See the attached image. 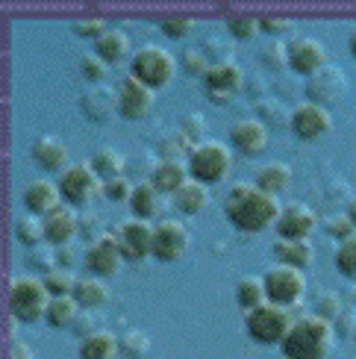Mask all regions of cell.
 <instances>
[{
    "label": "cell",
    "instance_id": "cell-1",
    "mask_svg": "<svg viewBox=\"0 0 356 359\" xmlns=\"http://www.w3.org/2000/svg\"><path fill=\"white\" fill-rule=\"evenodd\" d=\"M224 212L233 227H239L242 233H262L271 224H277L283 206L268 191H262L250 183H235L224 201Z\"/></svg>",
    "mask_w": 356,
    "mask_h": 359
},
{
    "label": "cell",
    "instance_id": "cell-2",
    "mask_svg": "<svg viewBox=\"0 0 356 359\" xmlns=\"http://www.w3.org/2000/svg\"><path fill=\"white\" fill-rule=\"evenodd\" d=\"M280 348L286 359H327L333 348V324L321 316L294 318Z\"/></svg>",
    "mask_w": 356,
    "mask_h": 359
},
{
    "label": "cell",
    "instance_id": "cell-3",
    "mask_svg": "<svg viewBox=\"0 0 356 359\" xmlns=\"http://www.w3.org/2000/svg\"><path fill=\"white\" fill-rule=\"evenodd\" d=\"M50 304V292L39 277H15L9 286V312L24 324L41 321Z\"/></svg>",
    "mask_w": 356,
    "mask_h": 359
},
{
    "label": "cell",
    "instance_id": "cell-4",
    "mask_svg": "<svg viewBox=\"0 0 356 359\" xmlns=\"http://www.w3.org/2000/svg\"><path fill=\"white\" fill-rule=\"evenodd\" d=\"M230 168H233V154L221 142H200L189 151V174L203 186L221 183L230 174Z\"/></svg>",
    "mask_w": 356,
    "mask_h": 359
},
{
    "label": "cell",
    "instance_id": "cell-5",
    "mask_svg": "<svg viewBox=\"0 0 356 359\" xmlns=\"http://www.w3.org/2000/svg\"><path fill=\"white\" fill-rule=\"evenodd\" d=\"M292 321H294V318L289 316L286 306L265 301L262 306H256V309L247 312L245 327H247L250 339L259 341V345H280V341L286 339Z\"/></svg>",
    "mask_w": 356,
    "mask_h": 359
},
{
    "label": "cell",
    "instance_id": "cell-6",
    "mask_svg": "<svg viewBox=\"0 0 356 359\" xmlns=\"http://www.w3.org/2000/svg\"><path fill=\"white\" fill-rule=\"evenodd\" d=\"M130 74L139 83H144L147 88H162L174 80L177 59L165 48H159V44H147V48H142L136 56H132Z\"/></svg>",
    "mask_w": 356,
    "mask_h": 359
},
{
    "label": "cell",
    "instance_id": "cell-7",
    "mask_svg": "<svg viewBox=\"0 0 356 359\" xmlns=\"http://www.w3.org/2000/svg\"><path fill=\"white\" fill-rule=\"evenodd\" d=\"M265 294H268L271 304L280 306H294L301 304V297L306 292V280L301 268H292V265H274L265 271Z\"/></svg>",
    "mask_w": 356,
    "mask_h": 359
},
{
    "label": "cell",
    "instance_id": "cell-8",
    "mask_svg": "<svg viewBox=\"0 0 356 359\" xmlns=\"http://www.w3.org/2000/svg\"><path fill=\"white\" fill-rule=\"evenodd\" d=\"M59 191H62V201H68L71 206H83L95 198L97 191H103L100 177L92 168V162H77V165H68L59 177Z\"/></svg>",
    "mask_w": 356,
    "mask_h": 359
},
{
    "label": "cell",
    "instance_id": "cell-9",
    "mask_svg": "<svg viewBox=\"0 0 356 359\" xmlns=\"http://www.w3.org/2000/svg\"><path fill=\"white\" fill-rule=\"evenodd\" d=\"M115 238H118V248H121V257L130 262L153 257V227L142 218H130L124 224H118Z\"/></svg>",
    "mask_w": 356,
    "mask_h": 359
},
{
    "label": "cell",
    "instance_id": "cell-10",
    "mask_svg": "<svg viewBox=\"0 0 356 359\" xmlns=\"http://www.w3.org/2000/svg\"><path fill=\"white\" fill-rule=\"evenodd\" d=\"M292 130L294 136L303 139V142H315L321 136H327L333 130V115L327 107H321V103H313L306 100L301 107H294L292 112Z\"/></svg>",
    "mask_w": 356,
    "mask_h": 359
},
{
    "label": "cell",
    "instance_id": "cell-11",
    "mask_svg": "<svg viewBox=\"0 0 356 359\" xmlns=\"http://www.w3.org/2000/svg\"><path fill=\"white\" fill-rule=\"evenodd\" d=\"M115 95H118V115L130 118V121H142L153 109V88L139 83L132 74L121 80Z\"/></svg>",
    "mask_w": 356,
    "mask_h": 359
},
{
    "label": "cell",
    "instance_id": "cell-12",
    "mask_svg": "<svg viewBox=\"0 0 356 359\" xmlns=\"http://www.w3.org/2000/svg\"><path fill=\"white\" fill-rule=\"evenodd\" d=\"M189 250V230L180 221H162L153 227V257L162 262H177Z\"/></svg>",
    "mask_w": 356,
    "mask_h": 359
},
{
    "label": "cell",
    "instance_id": "cell-13",
    "mask_svg": "<svg viewBox=\"0 0 356 359\" xmlns=\"http://www.w3.org/2000/svg\"><path fill=\"white\" fill-rule=\"evenodd\" d=\"M121 248H118L115 236H97L85 250V268L95 277H112L118 268H121Z\"/></svg>",
    "mask_w": 356,
    "mask_h": 359
},
{
    "label": "cell",
    "instance_id": "cell-14",
    "mask_svg": "<svg viewBox=\"0 0 356 359\" xmlns=\"http://www.w3.org/2000/svg\"><path fill=\"white\" fill-rule=\"evenodd\" d=\"M242 80H245L242 68L235 62H215V65H210V71L203 74L206 95H210L215 103H227L242 88Z\"/></svg>",
    "mask_w": 356,
    "mask_h": 359
},
{
    "label": "cell",
    "instance_id": "cell-15",
    "mask_svg": "<svg viewBox=\"0 0 356 359\" xmlns=\"http://www.w3.org/2000/svg\"><path fill=\"white\" fill-rule=\"evenodd\" d=\"M286 56H289L292 71L303 74V77H315L324 68V62H327V50L315 39H294L286 48Z\"/></svg>",
    "mask_w": 356,
    "mask_h": 359
},
{
    "label": "cell",
    "instance_id": "cell-16",
    "mask_svg": "<svg viewBox=\"0 0 356 359\" xmlns=\"http://www.w3.org/2000/svg\"><path fill=\"white\" fill-rule=\"evenodd\" d=\"M315 224H318V218H315V212L309 206L289 203L283 212H280L274 227H277L280 238H309V236H313V230H315Z\"/></svg>",
    "mask_w": 356,
    "mask_h": 359
},
{
    "label": "cell",
    "instance_id": "cell-17",
    "mask_svg": "<svg viewBox=\"0 0 356 359\" xmlns=\"http://www.w3.org/2000/svg\"><path fill=\"white\" fill-rule=\"evenodd\" d=\"M230 142L235 151H242L247 156H256L265 151V144H268V127L256 118H245V121H235L233 130H230Z\"/></svg>",
    "mask_w": 356,
    "mask_h": 359
},
{
    "label": "cell",
    "instance_id": "cell-18",
    "mask_svg": "<svg viewBox=\"0 0 356 359\" xmlns=\"http://www.w3.org/2000/svg\"><path fill=\"white\" fill-rule=\"evenodd\" d=\"M77 233H80V218L71 212V206H56L53 212L44 215V242L68 245Z\"/></svg>",
    "mask_w": 356,
    "mask_h": 359
},
{
    "label": "cell",
    "instance_id": "cell-19",
    "mask_svg": "<svg viewBox=\"0 0 356 359\" xmlns=\"http://www.w3.org/2000/svg\"><path fill=\"white\" fill-rule=\"evenodd\" d=\"M59 201H62V191H59V186H53L50 180H33V183H27V189H24V206H27V212H33V215L53 212L56 206H62Z\"/></svg>",
    "mask_w": 356,
    "mask_h": 359
},
{
    "label": "cell",
    "instance_id": "cell-20",
    "mask_svg": "<svg viewBox=\"0 0 356 359\" xmlns=\"http://www.w3.org/2000/svg\"><path fill=\"white\" fill-rule=\"evenodd\" d=\"M274 257L280 259V265H292V268H303L313 265L315 250L309 245V238H277L274 245Z\"/></svg>",
    "mask_w": 356,
    "mask_h": 359
},
{
    "label": "cell",
    "instance_id": "cell-21",
    "mask_svg": "<svg viewBox=\"0 0 356 359\" xmlns=\"http://www.w3.org/2000/svg\"><path fill=\"white\" fill-rule=\"evenodd\" d=\"M151 183L156 186L159 194H177L189 183V168L180 159H162L151 177Z\"/></svg>",
    "mask_w": 356,
    "mask_h": 359
},
{
    "label": "cell",
    "instance_id": "cell-22",
    "mask_svg": "<svg viewBox=\"0 0 356 359\" xmlns=\"http://www.w3.org/2000/svg\"><path fill=\"white\" fill-rule=\"evenodd\" d=\"M33 159L36 165L44 168V171H65L68 165V147L53 139V136H44L33 144Z\"/></svg>",
    "mask_w": 356,
    "mask_h": 359
},
{
    "label": "cell",
    "instance_id": "cell-23",
    "mask_svg": "<svg viewBox=\"0 0 356 359\" xmlns=\"http://www.w3.org/2000/svg\"><path fill=\"white\" fill-rule=\"evenodd\" d=\"M206 203H210V189H206L203 183H198V180H189V183L174 194V206L180 209V212H186V215L203 212Z\"/></svg>",
    "mask_w": 356,
    "mask_h": 359
},
{
    "label": "cell",
    "instance_id": "cell-24",
    "mask_svg": "<svg viewBox=\"0 0 356 359\" xmlns=\"http://www.w3.org/2000/svg\"><path fill=\"white\" fill-rule=\"evenodd\" d=\"M118 339L107 330H95V333H88L83 339V345H80V356L83 359H112L118 353Z\"/></svg>",
    "mask_w": 356,
    "mask_h": 359
},
{
    "label": "cell",
    "instance_id": "cell-25",
    "mask_svg": "<svg viewBox=\"0 0 356 359\" xmlns=\"http://www.w3.org/2000/svg\"><path fill=\"white\" fill-rule=\"evenodd\" d=\"M74 297H77V304L83 309H97V306H103L109 301V289L100 277H85V280H77Z\"/></svg>",
    "mask_w": 356,
    "mask_h": 359
},
{
    "label": "cell",
    "instance_id": "cell-26",
    "mask_svg": "<svg viewBox=\"0 0 356 359\" xmlns=\"http://www.w3.org/2000/svg\"><path fill=\"white\" fill-rule=\"evenodd\" d=\"M95 53L103 59V62H118L130 53V39L121 29H107L97 41H95Z\"/></svg>",
    "mask_w": 356,
    "mask_h": 359
},
{
    "label": "cell",
    "instance_id": "cell-27",
    "mask_svg": "<svg viewBox=\"0 0 356 359\" xmlns=\"http://www.w3.org/2000/svg\"><path fill=\"white\" fill-rule=\"evenodd\" d=\"M289 183H292V168L286 162H271V165L259 168V174H256V189L274 194V198L283 189H289Z\"/></svg>",
    "mask_w": 356,
    "mask_h": 359
},
{
    "label": "cell",
    "instance_id": "cell-28",
    "mask_svg": "<svg viewBox=\"0 0 356 359\" xmlns=\"http://www.w3.org/2000/svg\"><path fill=\"white\" fill-rule=\"evenodd\" d=\"M77 297L74 294H62V297H50L48 304V312H44V321H48L50 327H71L74 321H77Z\"/></svg>",
    "mask_w": 356,
    "mask_h": 359
},
{
    "label": "cell",
    "instance_id": "cell-29",
    "mask_svg": "<svg viewBox=\"0 0 356 359\" xmlns=\"http://www.w3.org/2000/svg\"><path fill=\"white\" fill-rule=\"evenodd\" d=\"M130 209H132V215L147 221V218H153L159 212V191L153 183H139L136 189H132V198H130Z\"/></svg>",
    "mask_w": 356,
    "mask_h": 359
},
{
    "label": "cell",
    "instance_id": "cell-30",
    "mask_svg": "<svg viewBox=\"0 0 356 359\" xmlns=\"http://www.w3.org/2000/svg\"><path fill=\"white\" fill-rule=\"evenodd\" d=\"M83 107H85L88 118H95V121H107L112 112H118V95H112L109 88H95V92H88L83 97Z\"/></svg>",
    "mask_w": 356,
    "mask_h": 359
},
{
    "label": "cell",
    "instance_id": "cell-31",
    "mask_svg": "<svg viewBox=\"0 0 356 359\" xmlns=\"http://www.w3.org/2000/svg\"><path fill=\"white\" fill-rule=\"evenodd\" d=\"M235 301H239L242 309H256L268 301V294H265V280L259 277H245L239 286H235Z\"/></svg>",
    "mask_w": 356,
    "mask_h": 359
},
{
    "label": "cell",
    "instance_id": "cell-32",
    "mask_svg": "<svg viewBox=\"0 0 356 359\" xmlns=\"http://www.w3.org/2000/svg\"><path fill=\"white\" fill-rule=\"evenodd\" d=\"M15 236H18V242L27 245V248H36L44 242V218L27 212L15 221Z\"/></svg>",
    "mask_w": 356,
    "mask_h": 359
},
{
    "label": "cell",
    "instance_id": "cell-33",
    "mask_svg": "<svg viewBox=\"0 0 356 359\" xmlns=\"http://www.w3.org/2000/svg\"><path fill=\"white\" fill-rule=\"evenodd\" d=\"M336 74H338V68H321L315 77H313V83H309V95H313V103H321V107H324V103H330V100H336L338 95H342L330 83Z\"/></svg>",
    "mask_w": 356,
    "mask_h": 359
},
{
    "label": "cell",
    "instance_id": "cell-34",
    "mask_svg": "<svg viewBox=\"0 0 356 359\" xmlns=\"http://www.w3.org/2000/svg\"><path fill=\"white\" fill-rule=\"evenodd\" d=\"M92 168L97 171V177L103 180H112V177H121L124 171V156L112 151V147H100V151L92 156Z\"/></svg>",
    "mask_w": 356,
    "mask_h": 359
},
{
    "label": "cell",
    "instance_id": "cell-35",
    "mask_svg": "<svg viewBox=\"0 0 356 359\" xmlns=\"http://www.w3.org/2000/svg\"><path fill=\"white\" fill-rule=\"evenodd\" d=\"M44 286H48L50 297H62V294H74V286H77V280L68 268H53V271L44 274Z\"/></svg>",
    "mask_w": 356,
    "mask_h": 359
},
{
    "label": "cell",
    "instance_id": "cell-36",
    "mask_svg": "<svg viewBox=\"0 0 356 359\" xmlns=\"http://www.w3.org/2000/svg\"><path fill=\"white\" fill-rule=\"evenodd\" d=\"M336 268L342 271L345 277L356 280V236L338 242V250H336Z\"/></svg>",
    "mask_w": 356,
    "mask_h": 359
},
{
    "label": "cell",
    "instance_id": "cell-37",
    "mask_svg": "<svg viewBox=\"0 0 356 359\" xmlns=\"http://www.w3.org/2000/svg\"><path fill=\"white\" fill-rule=\"evenodd\" d=\"M118 345H121V351H124L130 359H142L147 351H151V339H147L144 333H139V330H130L121 341H118Z\"/></svg>",
    "mask_w": 356,
    "mask_h": 359
},
{
    "label": "cell",
    "instance_id": "cell-38",
    "mask_svg": "<svg viewBox=\"0 0 356 359\" xmlns=\"http://www.w3.org/2000/svg\"><path fill=\"white\" fill-rule=\"evenodd\" d=\"M132 186L130 180L121 174V177H112V180H103V194H107L109 201H130L132 198Z\"/></svg>",
    "mask_w": 356,
    "mask_h": 359
},
{
    "label": "cell",
    "instance_id": "cell-39",
    "mask_svg": "<svg viewBox=\"0 0 356 359\" xmlns=\"http://www.w3.org/2000/svg\"><path fill=\"white\" fill-rule=\"evenodd\" d=\"M191 29H195V18H189V15H171V18L162 21V33L171 39H183Z\"/></svg>",
    "mask_w": 356,
    "mask_h": 359
},
{
    "label": "cell",
    "instance_id": "cell-40",
    "mask_svg": "<svg viewBox=\"0 0 356 359\" xmlns=\"http://www.w3.org/2000/svg\"><path fill=\"white\" fill-rule=\"evenodd\" d=\"M230 33L235 36V39H242V41H247V39H254L256 33H259V18H250V15H239V18H230Z\"/></svg>",
    "mask_w": 356,
    "mask_h": 359
},
{
    "label": "cell",
    "instance_id": "cell-41",
    "mask_svg": "<svg viewBox=\"0 0 356 359\" xmlns=\"http://www.w3.org/2000/svg\"><path fill=\"white\" fill-rule=\"evenodd\" d=\"M80 68H83V77H85L88 83H100L103 77H107L109 62H103V59H100L97 53H88V56H83Z\"/></svg>",
    "mask_w": 356,
    "mask_h": 359
},
{
    "label": "cell",
    "instance_id": "cell-42",
    "mask_svg": "<svg viewBox=\"0 0 356 359\" xmlns=\"http://www.w3.org/2000/svg\"><path fill=\"white\" fill-rule=\"evenodd\" d=\"M74 33L97 41L103 33H107V21L103 18H80V21H74Z\"/></svg>",
    "mask_w": 356,
    "mask_h": 359
},
{
    "label": "cell",
    "instance_id": "cell-43",
    "mask_svg": "<svg viewBox=\"0 0 356 359\" xmlns=\"http://www.w3.org/2000/svg\"><path fill=\"white\" fill-rule=\"evenodd\" d=\"M327 233H330L333 238H338V242H345V238L356 236V227H353V221H350L348 215H336V218L327 221Z\"/></svg>",
    "mask_w": 356,
    "mask_h": 359
},
{
    "label": "cell",
    "instance_id": "cell-44",
    "mask_svg": "<svg viewBox=\"0 0 356 359\" xmlns=\"http://www.w3.org/2000/svg\"><path fill=\"white\" fill-rule=\"evenodd\" d=\"M183 65L189 74H206L210 71V62H206V56L200 50H186L183 53Z\"/></svg>",
    "mask_w": 356,
    "mask_h": 359
},
{
    "label": "cell",
    "instance_id": "cell-45",
    "mask_svg": "<svg viewBox=\"0 0 356 359\" xmlns=\"http://www.w3.org/2000/svg\"><path fill=\"white\" fill-rule=\"evenodd\" d=\"M259 27L265 29V33L280 36V33H289L292 21H289V18H274V15H268V18H259Z\"/></svg>",
    "mask_w": 356,
    "mask_h": 359
},
{
    "label": "cell",
    "instance_id": "cell-46",
    "mask_svg": "<svg viewBox=\"0 0 356 359\" xmlns=\"http://www.w3.org/2000/svg\"><path fill=\"white\" fill-rule=\"evenodd\" d=\"M315 316L327 318V321H330L333 316H338V297H336V294H327V297H324V301H321V306H318Z\"/></svg>",
    "mask_w": 356,
    "mask_h": 359
},
{
    "label": "cell",
    "instance_id": "cell-47",
    "mask_svg": "<svg viewBox=\"0 0 356 359\" xmlns=\"http://www.w3.org/2000/svg\"><path fill=\"white\" fill-rule=\"evenodd\" d=\"M6 359H36V356H33V351L24 345V341H15V345L9 348V356Z\"/></svg>",
    "mask_w": 356,
    "mask_h": 359
},
{
    "label": "cell",
    "instance_id": "cell-48",
    "mask_svg": "<svg viewBox=\"0 0 356 359\" xmlns=\"http://www.w3.org/2000/svg\"><path fill=\"white\" fill-rule=\"evenodd\" d=\"M56 259L62 262V265H71V262H74V250H71L68 245H59V250H56Z\"/></svg>",
    "mask_w": 356,
    "mask_h": 359
},
{
    "label": "cell",
    "instance_id": "cell-49",
    "mask_svg": "<svg viewBox=\"0 0 356 359\" xmlns=\"http://www.w3.org/2000/svg\"><path fill=\"white\" fill-rule=\"evenodd\" d=\"M345 215H348V218L353 221V227H356V198H353V201L348 203V212H345Z\"/></svg>",
    "mask_w": 356,
    "mask_h": 359
},
{
    "label": "cell",
    "instance_id": "cell-50",
    "mask_svg": "<svg viewBox=\"0 0 356 359\" xmlns=\"http://www.w3.org/2000/svg\"><path fill=\"white\" fill-rule=\"evenodd\" d=\"M348 44H350V53H353V59H356V29L350 33V41H348Z\"/></svg>",
    "mask_w": 356,
    "mask_h": 359
},
{
    "label": "cell",
    "instance_id": "cell-51",
    "mask_svg": "<svg viewBox=\"0 0 356 359\" xmlns=\"http://www.w3.org/2000/svg\"><path fill=\"white\" fill-rule=\"evenodd\" d=\"M283 359H286V356H283Z\"/></svg>",
    "mask_w": 356,
    "mask_h": 359
},
{
    "label": "cell",
    "instance_id": "cell-52",
    "mask_svg": "<svg viewBox=\"0 0 356 359\" xmlns=\"http://www.w3.org/2000/svg\"><path fill=\"white\" fill-rule=\"evenodd\" d=\"M353 333H356V330H353Z\"/></svg>",
    "mask_w": 356,
    "mask_h": 359
}]
</instances>
